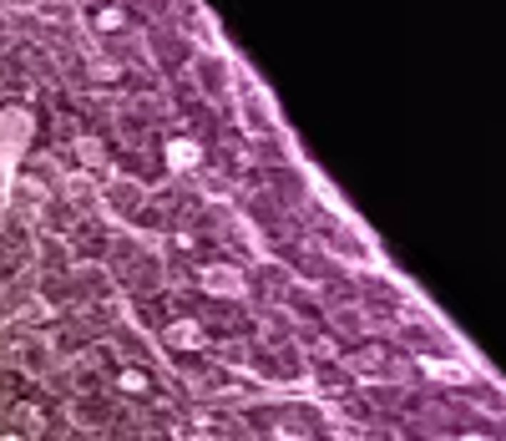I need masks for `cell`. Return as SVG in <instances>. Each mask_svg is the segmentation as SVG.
<instances>
[{
	"mask_svg": "<svg viewBox=\"0 0 506 441\" xmlns=\"http://www.w3.org/2000/svg\"><path fill=\"white\" fill-rule=\"evenodd\" d=\"M167 162H173V168H193V162H198V147H193V142L167 147Z\"/></svg>",
	"mask_w": 506,
	"mask_h": 441,
	"instance_id": "2",
	"label": "cell"
},
{
	"mask_svg": "<svg viewBox=\"0 0 506 441\" xmlns=\"http://www.w3.org/2000/svg\"><path fill=\"white\" fill-rule=\"evenodd\" d=\"M26 132H31V117H26V112H0V152H6V157L21 152Z\"/></svg>",
	"mask_w": 506,
	"mask_h": 441,
	"instance_id": "1",
	"label": "cell"
}]
</instances>
